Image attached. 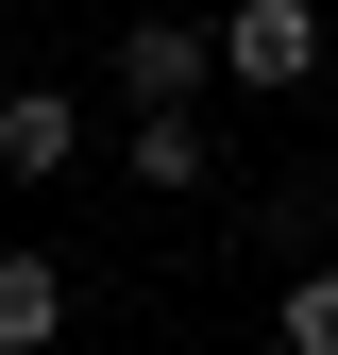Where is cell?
<instances>
[{
	"instance_id": "obj_1",
	"label": "cell",
	"mask_w": 338,
	"mask_h": 355,
	"mask_svg": "<svg viewBox=\"0 0 338 355\" xmlns=\"http://www.w3.org/2000/svg\"><path fill=\"white\" fill-rule=\"evenodd\" d=\"M102 85H118V102H203V85H220V34H203V17H169V0H152V17L136 34H118V51H102Z\"/></svg>"
},
{
	"instance_id": "obj_2",
	"label": "cell",
	"mask_w": 338,
	"mask_h": 355,
	"mask_svg": "<svg viewBox=\"0 0 338 355\" xmlns=\"http://www.w3.org/2000/svg\"><path fill=\"white\" fill-rule=\"evenodd\" d=\"M305 68H321V0H237V17H220V85H271V102H287Z\"/></svg>"
},
{
	"instance_id": "obj_3",
	"label": "cell",
	"mask_w": 338,
	"mask_h": 355,
	"mask_svg": "<svg viewBox=\"0 0 338 355\" xmlns=\"http://www.w3.org/2000/svg\"><path fill=\"white\" fill-rule=\"evenodd\" d=\"M118 187H220V136H203V102L118 119Z\"/></svg>"
},
{
	"instance_id": "obj_4",
	"label": "cell",
	"mask_w": 338,
	"mask_h": 355,
	"mask_svg": "<svg viewBox=\"0 0 338 355\" xmlns=\"http://www.w3.org/2000/svg\"><path fill=\"white\" fill-rule=\"evenodd\" d=\"M0 169H17V187L84 169V102H68V85H0Z\"/></svg>"
},
{
	"instance_id": "obj_5",
	"label": "cell",
	"mask_w": 338,
	"mask_h": 355,
	"mask_svg": "<svg viewBox=\"0 0 338 355\" xmlns=\"http://www.w3.org/2000/svg\"><path fill=\"white\" fill-rule=\"evenodd\" d=\"M68 338V271L51 254H0V355H51Z\"/></svg>"
},
{
	"instance_id": "obj_6",
	"label": "cell",
	"mask_w": 338,
	"mask_h": 355,
	"mask_svg": "<svg viewBox=\"0 0 338 355\" xmlns=\"http://www.w3.org/2000/svg\"><path fill=\"white\" fill-rule=\"evenodd\" d=\"M271 338H287V355H338V254H321V271H287V304H271Z\"/></svg>"
}]
</instances>
